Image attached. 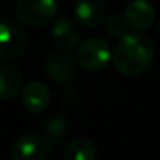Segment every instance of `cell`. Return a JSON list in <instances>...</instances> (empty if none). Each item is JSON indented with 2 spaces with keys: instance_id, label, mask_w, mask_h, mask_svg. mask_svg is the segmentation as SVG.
Segmentation results:
<instances>
[{
  "instance_id": "1",
  "label": "cell",
  "mask_w": 160,
  "mask_h": 160,
  "mask_svg": "<svg viewBox=\"0 0 160 160\" xmlns=\"http://www.w3.org/2000/svg\"><path fill=\"white\" fill-rule=\"evenodd\" d=\"M155 49L152 41L141 33H126L119 38L112 61L116 71L126 77L141 75L154 61Z\"/></svg>"
},
{
  "instance_id": "2",
  "label": "cell",
  "mask_w": 160,
  "mask_h": 160,
  "mask_svg": "<svg viewBox=\"0 0 160 160\" xmlns=\"http://www.w3.org/2000/svg\"><path fill=\"white\" fill-rule=\"evenodd\" d=\"M112 53L113 52L110 50V46L105 39L93 36L78 46L75 60L78 66L87 72H101L108 66Z\"/></svg>"
},
{
  "instance_id": "3",
  "label": "cell",
  "mask_w": 160,
  "mask_h": 160,
  "mask_svg": "<svg viewBox=\"0 0 160 160\" xmlns=\"http://www.w3.org/2000/svg\"><path fill=\"white\" fill-rule=\"evenodd\" d=\"M50 151V138L38 132H27L14 140L10 155L11 160H47Z\"/></svg>"
},
{
  "instance_id": "4",
  "label": "cell",
  "mask_w": 160,
  "mask_h": 160,
  "mask_svg": "<svg viewBox=\"0 0 160 160\" xmlns=\"http://www.w3.org/2000/svg\"><path fill=\"white\" fill-rule=\"evenodd\" d=\"M24 28L11 19H0V60L11 61L24 55L27 49Z\"/></svg>"
},
{
  "instance_id": "5",
  "label": "cell",
  "mask_w": 160,
  "mask_h": 160,
  "mask_svg": "<svg viewBox=\"0 0 160 160\" xmlns=\"http://www.w3.org/2000/svg\"><path fill=\"white\" fill-rule=\"evenodd\" d=\"M18 19L30 27H41L57 16L55 0H18L14 7Z\"/></svg>"
},
{
  "instance_id": "6",
  "label": "cell",
  "mask_w": 160,
  "mask_h": 160,
  "mask_svg": "<svg viewBox=\"0 0 160 160\" xmlns=\"http://www.w3.org/2000/svg\"><path fill=\"white\" fill-rule=\"evenodd\" d=\"M75 21L85 28H96L105 21V0H74L72 5Z\"/></svg>"
},
{
  "instance_id": "7",
  "label": "cell",
  "mask_w": 160,
  "mask_h": 160,
  "mask_svg": "<svg viewBox=\"0 0 160 160\" xmlns=\"http://www.w3.org/2000/svg\"><path fill=\"white\" fill-rule=\"evenodd\" d=\"M122 14L127 27L138 32L149 28L155 21V8L149 0H130Z\"/></svg>"
},
{
  "instance_id": "8",
  "label": "cell",
  "mask_w": 160,
  "mask_h": 160,
  "mask_svg": "<svg viewBox=\"0 0 160 160\" xmlns=\"http://www.w3.org/2000/svg\"><path fill=\"white\" fill-rule=\"evenodd\" d=\"M46 75L55 83H69L75 75V63L66 53H52L44 66Z\"/></svg>"
},
{
  "instance_id": "9",
  "label": "cell",
  "mask_w": 160,
  "mask_h": 160,
  "mask_svg": "<svg viewBox=\"0 0 160 160\" xmlns=\"http://www.w3.org/2000/svg\"><path fill=\"white\" fill-rule=\"evenodd\" d=\"M22 104L30 113H42L50 104V91L39 80L28 82L22 88Z\"/></svg>"
},
{
  "instance_id": "10",
  "label": "cell",
  "mask_w": 160,
  "mask_h": 160,
  "mask_svg": "<svg viewBox=\"0 0 160 160\" xmlns=\"http://www.w3.org/2000/svg\"><path fill=\"white\" fill-rule=\"evenodd\" d=\"M52 41L60 52H69L80 42V32L69 19H58L50 30Z\"/></svg>"
},
{
  "instance_id": "11",
  "label": "cell",
  "mask_w": 160,
  "mask_h": 160,
  "mask_svg": "<svg viewBox=\"0 0 160 160\" xmlns=\"http://www.w3.org/2000/svg\"><path fill=\"white\" fill-rule=\"evenodd\" d=\"M22 90V74L14 68L0 66V101H11Z\"/></svg>"
},
{
  "instance_id": "12",
  "label": "cell",
  "mask_w": 160,
  "mask_h": 160,
  "mask_svg": "<svg viewBox=\"0 0 160 160\" xmlns=\"http://www.w3.org/2000/svg\"><path fill=\"white\" fill-rule=\"evenodd\" d=\"M98 148L90 138H75L63 149V160H96Z\"/></svg>"
},
{
  "instance_id": "13",
  "label": "cell",
  "mask_w": 160,
  "mask_h": 160,
  "mask_svg": "<svg viewBox=\"0 0 160 160\" xmlns=\"http://www.w3.org/2000/svg\"><path fill=\"white\" fill-rule=\"evenodd\" d=\"M68 127H69L68 119L63 115H50L42 124L44 132L49 135L50 141H55V143L61 141V138L68 132Z\"/></svg>"
},
{
  "instance_id": "14",
  "label": "cell",
  "mask_w": 160,
  "mask_h": 160,
  "mask_svg": "<svg viewBox=\"0 0 160 160\" xmlns=\"http://www.w3.org/2000/svg\"><path fill=\"white\" fill-rule=\"evenodd\" d=\"M127 22L124 19V14L121 13H112L108 18H105V32L113 38H121L127 33Z\"/></svg>"
},
{
  "instance_id": "15",
  "label": "cell",
  "mask_w": 160,
  "mask_h": 160,
  "mask_svg": "<svg viewBox=\"0 0 160 160\" xmlns=\"http://www.w3.org/2000/svg\"><path fill=\"white\" fill-rule=\"evenodd\" d=\"M157 32H158V35H160V19H158V24H157Z\"/></svg>"
}]
</instances>
